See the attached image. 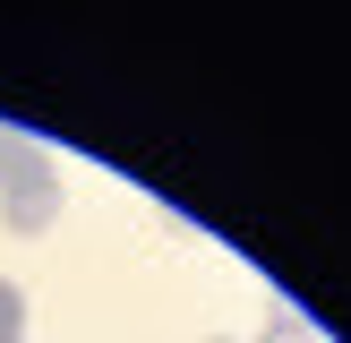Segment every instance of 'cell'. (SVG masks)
<instances>
[{
  "label": "cell",
  "mask_w": 351,
  "mask_h": 343,
  "mask_svg": "<svg viewBox=\"0 0 351 343\" xmlns=\"http://www.w3.org/2000/svg\"><path fill=\"white\" fill-rule=\"evenodd\" d=\"M215 343H223V335H215Z\"/></svg>",
  "instance_id": "obj_5"
},
{
  "label": "cell",
  "mask_w": 351,
  "mask_h": 343,
  "mask_svg": "<svg viewBox=\"0 0 351 343\" xmlns=\"http://www.w3.org/2000/svg\"><path fill=\"white\" fill-rule=\"evenodd\" d=\"M17 335H26V292L0 283V343H17Z\"/></svg>",
  "instance_id": "obj_3"
},
{
  "label": "cell",
  "mask_w": 351,
  "mask_h": 343,
  "mask_svg": "<svg viewBox=\"0 0 351 343\" xmlns=\"http://www.w3.org/2000/svg\"><path fill=\"white\" fill-rule=\"evenodd\" d=\"M26 163H34V146H26V137H17V129H0V189H9L17 172H26Z\"/></svg>",
  "instance_id": "obj_4"
},
{
  "label": "cell",
  "mask_w": 351,
  "mask_h": 343,
  "mask_svg": "<svg viewBox=\"0 0 351 343\" xmlns=\"http://www.w3.org/2000/svg\"><path fill=\"white\" fill-rule=\"evenodd\" d=\"M51 215H60V172H51V154L34 146V163L17 172L9 189H0V223H9V232H51Z\"/></svg>",
  "instance_id": "obj_1"
},
{
  "label": "cell",
  "mask_w": 351,
  "mask_h": 343,
  "mask_svg": "<svg viewBox=\"0 0 351 343\" xmlns=\"http://www.w3.org/2000/svg\"><path fill=\"white\" fill-rule=\"evenodd\" d=\"M257 343H317V326H308L300 309H274V318H266V335H257Z\"/></svg>",
  "instance_id": "obj_2"
}]
</instances>
